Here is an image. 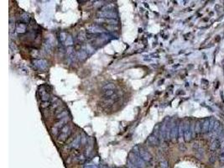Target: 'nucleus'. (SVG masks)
<instances>
[{"instance_id":"nucleus-14","label":"nucleus","mask_w":224,"mask_h":168,"mask_svg":"<svg viewBox=\"0 0 224 168\" xmlns=\"http://www.w3.org/2000/svg\"><path fill=\"white\" fill-rule=\"evenodd\" d=\"M77 57L80 61H84V60H86L87 57V52L84 50H81L79 52H77Z\"/></svg>"},{"instance_id":"nucleus-15","label":"nucleus","mask_w":224,"mask_h":168,"mask_svg":"<svg viewBox=\"0 0 224 168\" xmlns=\"http://www.w3.org/2000/svg\"><path fill=\"white\" fill-rule=\"evenodd\" d=\"M195 132L196 134L202 133V124L200 121H197L195 124Z\"/></svg>"},{"instance_id":"nucleus-19","label":"nucleus","mask_w":224,"mask_h":168,"mask_svg":"<svg viewBox=\"0 0 224 168\" xmlns=\"http://www.w3.org/2000/svg\"><path fill=\"white\" fill-rule=\"evenodd\" d=\"M183 135H184V125L181 123V124H180V125H179V137L182 139Z\"/></svg>"},{"instance_id":"nucleus-9","label":"nucleus","mask_w":224,"mask_h":168,"mask_svg":"<svg viewBox=\"0 0 224 168\" xmlns=\"http://www.w3.org/2000/svg\"><path fill=\"white\" fill-rule=\"evenodd\" d=\"M39 94H41V98L42 100V102H47L50 98V95L43 88V87H41L39 91Z\"/></svg>"},{"instance_id":"nucleus-25","label":"nucleus","mask_w":224,"mask_h":168,"mask_svg":"<svg viewBox=\"0 0 224 168\" xmlns=\"http://www.w3.org/2000/svg\"><path fill=\"white\" fill-rule=\"evenodd\" d=\"M220 127H221V125H220V122H219V121H216V122H215V125H214L213 130H214L215 131H217Z\"/></svg>"},{"instance_id":"nucleus-21","label":"nucleus","mask_w":224,"mask_h":168,"mask_svg":"<svg viewBox=\"0 0 224 168\" xmlns=\"http://www.w3.org/2000/svg\"><path fill=\"white\" fill-rule=\"evenodd\" d=\"M161 168H168L169 167V163L166 161V160H163V161H160V164H159Z\"/></svg>"},{"instance_id":"nucleus-11","label":"nucleus","mask_w":224,"mask_h":168,"mask_svg":"<svg viewBox=\"0 0 224 168\" xmlns=\"http://www.w3.org/2000/svg\"><path fill=\"white\" fill-rule=\"evenodd\" d=\"M220 146H221V144H220V141H218V139H214V141L211 143L210 145V150L211 151H215L218 150Z\"/></svg>"},{"instance_id":"nucleus-10","label":"nucleus","mask_w":224,"mask_h":168,"mask_svg":"<svg viewBox=\"0 0 224 168\" xmlns=\"http://www.w3.org/2000/svg\"><path fill=\"white\" fill-rule=\"evenodd\" d=\"M148 141L152 145H159V139L158 138L157 135H155L154 134L151 135L148 138Z\"/></svg>"},{"instance_id":"nucleus-6","label":"nucleus","mask_w":224,"mask_h":168,"mask_svg":"<svg viewBox=\"0 0 224 168\" xmlns=\"http://www.w3.org/2000/svg\"><path fill=\"white\" fill-rule=\"evenodd\" d=\"M139 156H140L145 161L150 162L152 161V155L150 154V152H148L146 150L143 149V148H140V149H139Z\"/></svg>"},{"instance_id":"nucleus-23","label":"nucleus","mask_w":224,"mask_h":168,"mask_svg":"<svg viewBox=\"0 0 224 168\" xmlns=\"http://www.w3.org/2000/svg\"><path fill=\"white\" fill-rule=\"evenodd\" d=\"M21 19H22V20H23L24 22L27 23V22H29V20H30V16L28 15V14H24L22 15Z\"/></svg>"},{"instance_id":"nucleus-20","label":"nucleus","mask_w":224,"mask_h":168,"mask_svg":"<svg viewBox=\"0 0 224 168\" xmlns=\"http://www.w3.org/2000/svg\"><path fill=\"white\" fill-rule=\"evenodd\" d=\"M72 44H73L72 37L70 36V35H68V36H66V46H71Z\"/></svg>"},{"instance_id":"nucleus-22","label":"nucleus","mask_w":224,"mask_h":168,"mask_svg":"<svg viewBox=\"0 0 224 168\" xmlns=\"http://www.w3.org/2000/svg\"><path fill=\"white\" fill-rule=\"evenodd\" d=\"M215 122H216V121L214 120L213 119H210V124H209V131H210V132H211V130H213Z\"/></svg>"},{"instance_id":"nucleus-18","label":"nucleus","mask_w":224,"mask_h":168,"mask_svg":"<svg viewBox=\"0 0 224 168\" xmlns=\"http://www.w3.org/2000/svg\"><path fill=\"white\" fill-rule=\"evenodd\" d=\"M97 21H100V22H106V23H109L110 25H117V21L114 20V19H96Z\"/></svg>"},{"instance_id":"nucleus-13","label":"nucleus","mask_w":224,"mask_h":168,"mask_svg":"<svg viewBox=\"0 0 224 168\" xmlns=\"http://www.w3.org/2000/svg\"><path fill=\"white\" fill-rule=\"evenodd\" d=\"M81 135H78V136L76 137V139L72 141V143L71 144V146L73 148V149H77V148L79 147L80 145V143H81Z\"/></svg>"},{"instance_id":"nucleus-17","label":"nucleus","mask_w":224,"mask_h":168,"mask_svg":"<svg viewBox=\"0 0 224 168\" xmlns=\"http://www.w3.org/2000/svg\"><path fill=\"white\" fill-rule=\"evenodd\" d=\"M25 30H26V27L24 24H19V25H17V28H16V30H17V32H19V33H23V32L25 31Z\"/></svg>"},{"instance_id":"nucleus-4","label":"nucleus","mask_w":224,"mask_h":168,"mask_svg":"<svg viewBox=\"0 0 224 168\" xmlns=\"http://www.w3.org/2000/svg\"><path fill=\"white\" fill-rule=\"evenodd\" d=\"M99 18H106L107 19H113L118 17V15L113 11H100L97 13Z\"/></svg>"},{"instance_id":"nucleus-7","label":"nucleus","mask_w":224,"mask_h":168,"mask_svg":"<svg viewBox=\"0 0 224 168\" xmlns=\"http://www.w3.org/2000/svg\"><path fill=\"white\" fill-rule=\"evenodd\" d=\"M179 135V126L176 124H173L171 125V132H170V138L172 141H175Z\"/></svg>"},{"instance_id":"nucleus-1","label":"nucleus","mask_w":224,"mask_h":168,"mask_svg":"<svg viewBox=\"0 0 224 168\" xmlns=\"http://www.w3.org/2000/svg\"><path fill=\"white\" fill-rule=\"evenodd\" d=\"M129 161L133 163L134 166H136L138 168H145L146 166L145 161L139 156V154L134 153V151H131L129 155Z\"/></svg>"},{"instance_id":"nucleus-26","label":"nucleus","mask_w":224,"mask_h":168,"mask_svg":"<svg viewBox=\"0 0 224 168\" xmlns=\"http://www.w3.org/2000/svg\"><path fill=\"white\" fill-rule=\"evenodd\" d=\"M215 161H216V155H213V154L211 155L210 156H209V161H210L211 163H214Z\"/></svg>"},{"instance_id":"nucleus-24","label":"nucleus","mask_w":224,"mask_h":168,"mask_svg":"<svg viewBox=\"0 0 224 168\" xmlns=\"http://www.w3.org/2000/svg\"><path fill=\"white\" fill-rule=\"evenodd\" d=\"M219 161L221 165H224V151H222V153L219 155Z\"/></svg>"},{"instance_id":"nucleus-3","label":"nucleus","mask_w":224,"mask_h":168,"mask_svg":"<svg viewBox=\"0 0 224 168\" xmlns=\"http://www.w3.org/2000/svg\"><path fill=\"white\" fill-rule=\"evenodd\" d=\"M191 138H192V134L191 130V125L190 123L186 121L184 125V139L186 142H189Z\"/></svg>"},{"instance_id":"nucleus-2","label":"nucleus","mask_w":224,"mask_h":168,"mask_svg":"<svg viewBox=\"0 0 224 168\" xmlns=\"http://www.w3.org/2000/svg\"><path fill=\"white\" fill-rule=\"evenodd\" d=\"M71 134V129H70V126L68 125H66L64 126L62 129L61 130V132L59 133L58 135V141H61L63 142L65 141L66 139H67V137L69 136Z\"/></svg>"},{"instance_id":"nucleus-16","label":"nucleus","mask_w":224,"mask_h":168,"mask_svg":"<svg viewBox=\"0 0 224 168\" xmlns=\"http://www.w3.org/2000/svg\"><path fill=\"white\" fill-rule=\"evenodd\" d=\"M115 89V85L113 83H108L106 84L105 86H103L102 90L103 91H108V90H114Z\"/></svg>"},{"instance_id":"nucleus-8","label":"nucleus","mask_w":224,"mask_h":168,"mask_svg":"<svg viewBox=\"0 0 224 168\" xmlns=\"http://www.w3.org/2000/svg\"><path fill=\"white\" fill-rule=\"evenodd\" d=\"M195 153H196V156H197L198 159H202L203 156V150L202 148L198 144H194L193 145Z\"/></svg>"},{"instance_id":"nucleus-5","label":"nucleus","mask_w":224,"mask_h":168,"mask_svg":"<svg viewBox=\"0 0 224 168\" xmlns=\"http://www.w3.org/2000/svg\"><path fill=\"white\" fill-rule=\"evenodd\" d=\"M33 64L34 66L38 68L39 70H41V71H45L47 68V66H48V63L45 60H43V59H38V60H34L33 61Z\"/></svg>"},{"instance_id":"nucleus-12","label":"nucleus","mask_w":224,"mask_h":168,"mask_svg":"<svg viewBox=\"0 0 224 168\" xmlns=\"http://www.w3.org/2000/svg\"><path fill=\"white\" fill-rule=\"evenodd\" d=\"M209 124H210V119H206L202 124V133H207L209 131Z\"/></svg>"}]
</instances>
